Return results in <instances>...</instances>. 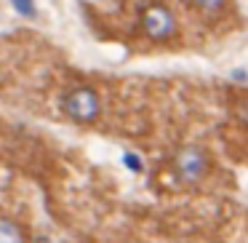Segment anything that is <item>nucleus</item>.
Masks as SVG:
<instances>
[{
	"instance_id": "f257e3e1",
	"label": "nucleus",
	"mask_w": 248,
	"mask_h": 243,
	"mask_svg": "<svg viewBox=\"0 0 248 243\" xmlns=\"http://www.w3.org/2000/svg\"><path fill=\"white\" fill-rule=\"evenodd\" d=\"M59 107L67 120H72L78 126H91L102 115V99H99V91L91 86H72L62 97Z\"/></svg>"
},
{
	"instance_id": "f03ea898",
	"label": "nucleus",
	"mask_w": 248,
	"mask_h": 243,
	"mask_svg": "<svg viewBox=\"0 0 248 243\" xmlns=\"http://www.w3.org/2000/svg\"><path fill=\"white\" fill-rule=\"evenodd\" d=\"M171 168L182 184H200L211 174V155L200 145H182L171 158Z\"/></svg>"
},
{
	"instance_id": "7ed1b4c3",
	"label": "nucleus",
	"mask_w": 248,
	"mask_h": 243,
	"mask_svg": "<svg viewBox=\"0 0 248 243\" xmlns=\"http://www.w3.org/2000/svg\"><path fill=\"white\" fill-rule=\"evenodd\" d=\"M141 32L144 38H150L152 43H166V40L176 38L179 35V19L163 3H152L141 11Z\"/></svg>"
},
{
	"instance_id": "20e7f679",
	"label": "nucleus",
	"mask_w": 248,
	"mask_h": 243,
	"mask_svg": "<svg viewBox=\"0 0 248 243\" xmlns=\"http://www.w3.org/2000/svg\"><path fill=\"white\" fill-rule=\"evenodd\" d=\"M0 243H30L27 230L14 216L0 214Z\"/></svg>"
},
{
	"instance_id": "39448f33",
	"label": "nucleus",
	"mask_w": 248,
	"mask_h": 243,
	"mask_svg": "<svg viewBox=\"0 0 248 243\" xmlns=\"http://www.w3.org/2000/svg\"><path fill=\"white\" fill-rule=\"evenodd\" d=\"M189 3H192L203 16H211V19L224 16L227 8H230V0H189Z\"/></svg>"
},
{
	"instance_id": "423d86ee",
	"label": "nucleus",
	"mask_w": 248,
	"mask_h": 243,
	"mask_svg": "<svg viewBox=\"0 0 248 243\" xmlns=\"http://www.w3.org/2000/svg\"><path fill=\"white\" fill-rule=\"evenodd\" d=\"M14 6V11L16 14H22V16H27V19H32L35 14H38V6H35V0H8Z\"/></svg>"
},
{
	"instance_id": "0eeeda50",
	"label": "nucleus",
	"mask_w": 248,
	"mask_h": 243,
	"mask_svg": "<svg viewBox=\"0 0 248 243\" xmlns=\"http://www.w3.org/2000/svg\"><path fill=\"white\" fill-rule=\"evenodd\" d=\"M235 118L243 120V123H248V97H240L235 102Z\"/></svg>"
},
{
	"instance_id": "6e6552de",
	"label": "nucleus",
	"mask_w": 248,
	"mask_h": 243,
	"mask_svg": "<svg viewBox=\"0 0 248 243\" xmlns=\"http://www.w3.org/2000/svg\"><path fill=\"white\" fill-rule=\"evenodd\" d=\"M123 163H125V168H131V171H136V174H139L141 168H144L141 158H139V155H134V152H125V155H123Z\"/></svg>"
},
{
	"instance_id": "1a4fd4ad",
	"label": "nucleus",
	"mask_w": 248,
	"mask_h": 243,
	"mask_svg": "<svg viewBox=\"0 0 248 243\" xmlns=\"http://www.w3.org/2000/svg\"><path fill=\"white\" fill-rule=\"evenodd\" d=\"M30 243H56L54 238H48V235H38V238H32Z\"/></svg>"
}]
</instances>
